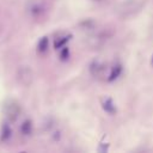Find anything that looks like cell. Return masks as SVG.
<instances>
[{
  "mask_svg": "<svg viewBox=\"0 0 153 153\" xmlns=\"http://www.w3.org/2000/svg\"><path fill=\"white\" fill-rule=\"evenodd\" d=\"M104 109H105L108 112H110V114H112V112L115 111V106H114V104H112V102H111L110 99H106V100L104 102Z\"/></svg>",
  "mask_w": 153,
  "mask_h": 153,
  "instance_id": "8",
  "label": "cell"
},
{
  "mask_svg": "<svg viewBox=\"0 0 153 153\" xmlns=\"http://www.w3.org/2000/svg\"><path fill=\"white\" fill-rule=\"evenodd\" d=\"M5 110H6V116L10 121H16L17 117L19 116V112H20V106L17 102L14 100H10L8 103H6L5 105Z\"/></svg>",
  "mask_w": 153,
  "mask_h": 153,
  "instance_id": "2",
  "label": "cell"
},
{
  "mask_svg": "<svg viewBox=\"0 0 153 153\" xmlns=\"http://www.w3.org/2000/svg\"><path fill=\"white\" fill-rule=\"evenodd\" d=\"M32 129H33V126H32V122L30 120L24 121L20 126V133L24 136H30L32 134Z\"/></svg>",
  "mask_w": 153,
  "mask_h": 153,
  "instance_id": "5",
  "label": "cell"
},
{
  "mask_svg": "<svg viewBox=\"0 0 153 153\" xmlns=\"http://www.w3.org/2000/svg\"><path fill=\"white\" fill-rule=\"evenodd\" d=\"M97 1H100V0H97Z\"/></svg>",
  "mask_w": 153,
  "mask_h": 153,
  "instance_id": "10",
  "label": "cell"
},
{
  "mask_svg": "<svg viewBox=\"0 0 153 153\" xmlns=\"http://www.w3.org/2000/svg\"><path fill=\"white\" fill-rule=\"evenodd\" d=\"M18 80L23 85H25V86L30 85L32 82V80H33V73H32V71L29 67L20 68V71L18 72Z\"/></svg>",
  "mask_w": 153,
  "mask_h": 153,
  "instance_id": "3",
  "label": "cell"
},
{
  "mask_svg": "<svg viewBox=\"0 0 153 153\" xmlns=\"http://www.w3.org/2000/svg\"><path fill=\"white\" fill-rule=\"evenodd\" d=\"M142 2H143L142 0H126V1H123L118 8L121 16H123V17L131 16L134 12H136L141 8Z\"/></svg>",
  "mask_w": 153,
  "mask_h": 153,
  "instance_id": "1",
  "label": "cell"
},
{
  "mask_svg": "<svg viewBox=\"0 0 153 153\" xmlns=\"http://www.w3.org/2000/svg\"><path fill=\"white\" fill-rule=\"evenodd\" d=\"M48 44H49V41H48V37H42L39 41H38V44H37V51L39 54H43L48 50Z\"/></svg>",
  "mask_w": 153,
  "mask_h": 153,
  "instance_id": "6",
  "label": "cell"
},
{
  "mask_svg": "<svg viewBox=\"0 0 153 153\" xmlns=\"http://www.w3.org/2000/svg\"><path fill=\"white\" fill-rule=\"evenodd\" d=\"M152 63H153V59H152Z\"/></svg>",
  "mask_w": 153,
  "mask_h": 153,
  "instance_id": "9",
  "label": "cell"
},
{
  "mask_svg": "<svg viewBox=\"0 0 153 153\" xmlns=\"http://www.w3.org/2000/svg\"><path fill=\"white\" fill-rule=\"evenodd\" d=\"M12 136V129L10 127L8 123H4L1 127V134H0V141L1 142H6L11 139Z\"/></svg>",
  "mask_w": 153,
  "mask_h": 153,
  "instance_id": "4",
  "label": "cell"
},
{
  "mask_svg": "<svg viewBox=\"0 0 153 153\" xmlns=\"http://www.w3.org/2000/svg\"><path fill=\"white\" fill-rule=\"evenodd\" d=\"M121 72H122V67H121V66H115V67L112 68L110 75H109V81H112V80L117 79V76L121 74Z\"/></svg>",
  "mask_w": 153,
  "mask_h": 153,
  "instance_id": "7",
  "label": "cell"
}]
</instances>
